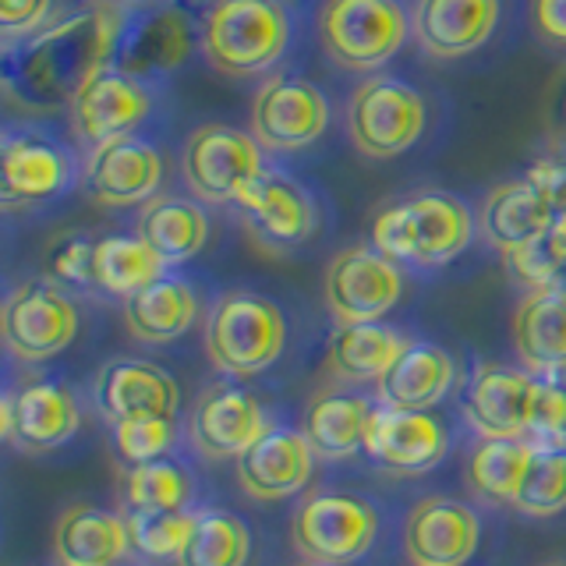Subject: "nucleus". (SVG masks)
<instances>
[{"mask_svg": "<svg viewBox=\"0 0 566 566\" xmlns=\"http://www.w3.org/2000/svg\"><path fill=\"white\" fill-rule=\"evenodd\" d=\"M120 8H88L43 25L22 43H4V88L29 111L71 106L82 82L114 61Z\"/></svg>", "mask_w": 566, "mask_h": 566, "instance_id": "nucleus-1", "label": "nucleus"}, {"mask_svg": "<svg viewBox=\"0 0 566 566\" xmlns=\"http://www.w3.org/2000/svg\"><path fill=\"white\" fill-rule=\"evenodd\" d=\"M478 234L474 209L453 191L424 188L400 195L386 202L371 217V244L382 255L418 265V270H439L460 259Z\"/></svg>", "mask_w": 566, "mask_h": 566, "instance_id": "nucleus-2", "label": "nucleus"}, {"mask_svg": "<svg viewBox=\"0 0 566 566\" xmlns=\"http://www.w3.org/2000/svg\"><path fill=\"white\" fill-rule=\"evenodd\" d=\"M291 46L280 0H217L202 18V57L230 78L265 75Z\"/></svg>", "mask_w": 566, "mask_h": 566, "instance_id": "nucleus-3", "label": "nucleus"}, {"mask_svg": "<svg viewBox=\"0 0 566 566\" xmlns=\"http://www.w3.org/2000/svg\"><path fill=\"white\" fill-rule=\"evenodd\" d=\"M206 354L223 376H259L287 347V318L276 301L255 291H227L206 315Z\"/></svg>", "mask_w": 566, "mask_h": 566, "instance_id": "nucleus-4", "label": "nucleus"}, {"mask_svg": "<svg viewBox=\"0 0 566 566\" xmlns=\"http://www.w3.org/2000/svg\"><path fill=\"white\" fill-rule=\"evenodd\" d=\"M411 40V11L400 0H323L318 43L344 71H379Z\"/></svg>", "mask_w": 566, "mask_h": 566, "instance_id": "nucleus-5", "label": "nucleus"}, {"mask_svg": "<svg viewBox=\"0 0 566 566\" xmlns=\"http://www.w3.org/2000/svg\"><path fill=\"white\" fill-rule=\"evenodd\" d=\"M566 212V164L542 159L517 181L495 185L482 202V238L503 255L535 244Z\"/></svg>", "mask_w": 566, "mask_h": 566, "instance_id": "nucleus-6", "label": "nucleus"}, {"mask_svg": "<svg viewBox=\"0 0 566 566\" xmlns=\"http://www.w3.org/2000/svg\"><path fill=\"white\" fill-rule=\"evenodd\" d=\"M195 50H202V22L185 4L164 0L156 8L124 11L111 64L149 85L181 71Z\"/></svg>", "mask_w": 566, "mask_h": 566, "instance_id": "nucleus-7", "label": "nucleus"}, {"mask_svg": "<svg viewBox=\"0 0 566 566\" xmlns=\"http://www.w3.org/2000/svg\"><path fill=\"white\" fill-rule=\"evenodd\" d=\"M429 114L421 93L403 78L371 75L347 99V135L368 159H394L415 149Z\"/></svg>", "mask_w": 566, "mask_h": 566, "instance_id": "nucleus-8", "label": "nucleus"}, {"mask_svg": "<svg viewBox=\"0 0 566 566\" xmlns=\"http://www.w3.org/2000/svg\"><path fill=\"white\" fill-rule=\"evenodd\" d=\"M262 170V142L234 124H199L181 146V177L191 199L206 206H234Z\"/></svg>", "mask_w": 566, "mask_h": 566, "instance_id": "nucleus-9", "label": "nucleus"}, {"mask_svg": "<svg viewBox=\"0 0 566 566\" xmlns=\"http://www.w3.org/2000/svg\"><path fill=\"white\" fill-rule=\"evenodd\" d=\"M323 294L336 326L382 323L403 297L400 262L382 255L376 244H350L326 265Z\"/></svg>", "mask_w": 566, "mask_h": 566, "instance_id": "nucleus-10", "label": "nucleus"}, {"mask_svg": "<svg viewBox=\"0 0 566 566\" xmlns=\"http://www.w3.org/2000/svg\"><path fill=\"white\" fill-rule=\"evenodd\" d=\"M294 545L315 566L361 559L379 535V513L344 492H315L294 513Z\"/></svg>", "mask_w": 566, "mask_h": 566, "instance_id": "nucleus-11", "label": "nucleus"}, {"mask_svg": "<svg viewBox=\"0 0 566 566\" xmlns=\"http://www.w3.org/2000/svg\"><path fill=\"white\" fill-rule=\"evenodd\" d=\"M78 164L64 142L40 128H8L0 142V199L8 209L46 206L78 181Z\"/></svg>", "mask_w": 566, "mask_h": 566, "instance_id": "nucleus-12", "label": "nucleus"}, {"mask_svg": "<svg viewBox=\"0 0 566 566\" xmlns=\"http://www.w3.org/2000/svg\"><path fill=\"white\" fill-rule=\"evenodd\" d=\"M333 106L315 82L301 75L265 78L252 96V135L270 153L312 149L326 135Z\"/></svg>", "mask_w": 566, "mask_h": 566, "instance_id": "nucleus-13", "label": "nucleus"}, {"mask_svg": "<svg viewBox=\"0 0 566 566\" xmlns=\"http://www.w3.org/2000/svg\"><path fill=\"white\" fill-rule=\"evenodd\" d=\"M0 333L14 358L50 361L78 336V308L57 283L29 280L14 287L0 312Z\"/></svg>", "mask_w": 566, "mask_h": 566, "instance_id": "nucleus-14", "label": "nucleus"}, {"mask_svg": "<svg viewBox=\"0 0 566 566\" xmlns=\"http://www.w3.org/2000/svg\"><path fill=\"white\" fill-rule=\"evenodd\" d=\"M167 164L153 142L142 135H117L88 149L82 167L85 195L106 209H128L153 202L164 188Z\"/></svg>", "mask_w": 566, "mask_h": 566, "instance_id": "nucleus-15", "label": "nucleus"}, {"mask_svg": "<svg viewBox=\"0 0 566 566\" xmlns=\"http://www.w3.org/2000/svg\"><path fill=\"white\" fill-rule=\"evenodd\" d=\"M149 114H153V88L132 75H124L114 64L96 67L67 106L71 132L88 149L106 138L135 135V128L146 124Z\"/></svg>", "mask_w": 566, "mask_h": 566, "instance_id": "nucleus-16", "label": "nucleus"}, {"mask_svg": "<svg viewBox=\"0 0 566 566\" xmlns=\"http://www.w3.org/2000/svg\"><path fill=\"white\" fill-rule=\"evenodd\" d=\"M234 209L262 244L280 248V252L305 244L318 230L315 195L301 181H294L291 174H280L270 167L238 195Z\"/></svg>", "mask_w": 566, "mask_h": 566, "instance_id": "nucleus-17", "label": "nucleus"}, {"mask_svg": "<svg viewBox=\"0 0 566 566\" xmlns=\"http://www.w3.org/2000/svg\"><path fill=\"white\" fill-rule=\"evenodd\" d=\"M82 424V407L67 386L35 379L25 382L18 394H8L0 403V432L18 450L29 453H46L57 450L78 432Z\"/></svg>", "mask_w": 566, "mask_h": 566, "instance_id": "nucleus-18", "label": "nucleus"}, {"mask_svg": "<svg viewBox=\"0 0 566 566\" xmlns=\"http://www.w3.org/2000/svg\"><path fill=\"white\" fill-rule=\"evenodd\" d=\"M500 14L503 0H415L411 35L432 61H460L492 40Z\"/></svg>", "mask_w": 566, "mask_h": 566, "instance_id": "nucleus-19", "label": "nucleus"}, {"mask_svg": "<svg viewBox=\"0 0 566 566\" xmlns=\"http://www.w3.org/2000/svg\"><path fill=\"white\" fill-rule=\"evenodd\" d=\"M535 371L500 361L474 365L464 386V418L482 439H524Z\"/></svg>", "mask_w": 566, "mask_h": 566, "instance_id": "nucleus-20", "label": "nucleus"}, {"mask_svg": "<svg viewBox=\"0 0 566 566\" xmlns=\"http://www.w3.org/2000/svg\"><path fill=\"white\" fill-rule=\"evenodd\" d=\"M450 450V436L429 411H403V407L379 403L371 411L365 432V453L379 468L397 474L432 471Z\"/></svg>", "mask_w": 566, "mask_h": 566, "instance_id": "nucleus-21", "label": "nucleus"}, {"mask_svg": "<svg viewBox=\"0 0 566 566\" xmlns=\"http://www.w3.org/2000/svg\"><path fill=\"white\" fill-rule=\"evenodd\" d=\"M99 415L117 424L132 418H174L181 407V386L167 368L142 358H117L99 368L93 382Z\"/></svg>", "mask_w": 566, "mask_h": 566, "instance_id": "nucleus-22", "label": "nucleus"}, {"mask_svg": "<svg viewBox=\"0 0 566 566\" xmlns=\"http://www.w3.org/2000/svg\"><path fill=\"white\" fill-rule=\"evenodd\" d=\"M478 513L447 495L418 503L403 524V548L415 566H464L478 553Z\"/></svg>", "mask_w": 566, "mask_h": 566, "instance_id": "nucleus-23", "label": "nucleus"}, {"mask_svg": "<svg viewBox=\"0 0 566 566\" xmlns=\"http://www.w3.org/2000/svg\"><path fill=\"white\" fill-rule=\"evenodd\" d=\"M312 442L297 429H265L238 457V478L248 495L262 503H280L305 492L312 482Z\"/></svg>", "mask_w": 566, "mask_h": 566, "instance_id": "nucleus-24", "label": "nucleus"}, {"mask_svg": "<svg viewBox=\"0 0 566 566\" xmlns=\"http://www.w3.org/2000/svg\"><path fill=\"white\" fill-rule=\"evenodd\" d=\"M265 411L262 403L238 386H212L195 403L191 415V439L206 457H241L259 436H265Z\"/></svg>", "mask_w": 566, "mask_h": 566, "instance_id": "nucleus-25", "label": "nucleus"}, {"mask_svg": "<svg viewBox=\"0 0 566 566\" xmlns=\"http://www.w3.org/2000/svg\"><path fill=\"white\" fill-rule=\"evenodd\" d=\"M453 358L447 347L432 340H407L397 354V361L386 368V376L376 382L379 400L403 411H429L453 386Z\"/></svg>", "mask_w": 566, "mask_h": 566, "instance_id": "nucleus-26", "label": "nucleus"}, {"mask_svg": "<svg viewBox=\"0 0 566 566\" xmlns=\"http://www.w3.org/2000/svg\"><path fill=\"white\" fill-rule=\"evenodd\" d=\"M513 350L535 376L566 371V294L531 291L513 312Z\"/></svg>", "mask_w": 566, "mask_h": 566, "instance_id": "nucleus-27", "label": "nucleus"}, {"mask_svg": "<svg viewBox=\"0 0 566 566\" xmlns=\"http://www.w3.org/2000/svg\"><path fill=\"white\" fill-rule=\"evenodd\" d=\"M53 553L61 566H117L132 553L128 521L99 506H71L53 527Z\"/></svg>", "mask_w": 566, "mask_h": 566, "instance_id": "nucleus-28", "label": "nucleus"}, {"mask_svg": "<svg viewBox=\"0 0 566 566\" xmlns=\"http://www.w3.org/2000/svg\"><path fill=\"white\" fill-rule=\"evenodd\" d=\"M199 318V294L185 280L164 273L124 301V326L142 344H170L185 336Z\"/></svg>", "mask_w": 566, "mask_h": 566, "instance_id": "nucleus-29", "label": "nucleus"}, {"mask_svg": "<svg viewBox=\"0 0 566 566\" xmlns=\"http://www.w3.org/2000/svg\"><path fill=\"white\" fill-rule=\"evenodd\" d=\"M135 234L146 241L167 265H181L195 259L209 241V217L199 199L181 195H156L142 206Z\"/></svg>", "mask_w": 566, "mask_h": 566, "instance_id": "nucleus-30", "label": "nucleus"}, {"mask_svg": "<svg viewBox=\"0 0 566 566\" xmlns=\"http://www.w3.org/2000/svg\"><path fill=\"white\" fill-rule=\"evenodd\" d=\"M371 407L361 394H344V389H329V394L315 397L305 411V439L312 442L315 457L344 460L350 453L365 450V432L371 421Z\"/></svg>", "mask_w": 566, "mask_h": 566, "instance_id": "nucleus-31", "label": "nucleus"}, {"mask_svg": "<svg viewBox=\"0 0 566 566\" xmlns=\"http://www.w3.org/2000/svg\"><path fill=\"white\" fill-rule=\"evenodd\" d=\"M407 347V336L386 323L336 326L329 336V368L344 382H379Z\"/></svg>", "mask_w": 566, "mask_h": 566, "instance_id": "nucleus-32", "label": "nucleus"}, {"mask_svg": "<svg viewBox=\"0 0 566 566\" xmlns=\"http://www.w3.org/2000/svg\"><path fill=\"white\" fill-rule=\"evenodd\" d=\"M167 270L170 265L138 234H106L96 241V291L111 297L128 301Z\"/></svg>", "mask_w": 566, "mask_h": 566, "instance_id": "nucleus-33", "label": "nucleus"}, {"mask_svg": "<svg viewBox=\"0 0 566 566\" xmlns=\"http://www.w3.org/2000/svg\"><path fill=\"white\" fill-rule=\"evenodd\" d=\"M531 457H535V447L527 439H482L468 460L471 492L485 503L513 506Z\"/></svg>", "mask_w": 566, "mask_h": 566, "instance_id": "nucleus-34", "label": "nucleus"}, {"mask_svg": "<svg viewBox=\"0 0 566 566\" xmlns=\"http://www.w3.org/2000/svg\"><path fill=\"white\" fill-rule=\"evenodd\" d=\"M252 553V535L238 513L206 510L195 513V527L181 548L177 566H244Z\"/></svg>", "mask_w": 566, "mask_h": 566, "instance_id": "nucleus-35", "label": "nucleus"}, {"mask_svg": "<svg viewBox=\"0 0 566 566\" xmlns=\"http://www.w3.org/2000/svg\"><path fill=\"white\" fill-rule=\"evenodd\" d=\"M120 492L128 510H185L191 500V478L170 457H159L124 471Z\"/></svg>", "mask_w": 566, "mask_h": 566, "instance_id": "nucleus-36", "label": "nucleus"}, {"mask_svg": "<svg viewBox=\"0 0 566 566\" xmlns=\"http://www.w3.org/2000/svg\"><path fill=\"white\" fill-rule=\"evenodd\" d=\"M513 510L527 513V517H556L566 510V447L535 450L521 489L513 495Z\"/></svg>", "mask_w": 566, "mask_h": 566, "instance_id": "nucleus-37", "label": "nucleus"}, {"mask_svg": "<svg viewBox=\"0 0 566 566\" xmlns=\"http://www.w3.org/2000/svg\"><path fill=\"white\" fill-rule=\"evenodd\" d=\"M132 548L149 559H177L195 527V513L188 510H132L128 517Z\"/></svg>", "mask_w": 566, "mask_h": 566, "instance_id": "nucleus-38", "label": "nucleus"}, {"mask_svg": "<svg viewBox=\"0 0 566 566\" xmlns=\"http://www.w3.org/2000/svg\"><path fill=\"white\" fill-rule=\"evenodd\" d=\"M506 262L531 291H559L566 283V212L535 244L506 255Z\"/></svg>", "mask_w": 566, "mask_h": 566, "instance_id": "nucleus-39", "label": "nucleus"}, {"mask_svg": "<svg viewBox=\"0 0 566 566\" xmlns=\"http://www.w3.org/2000/svg\"><path fill=\"white\" fill-rule=\"evenodd\" d=\"M524 439L535 450L566 447V382H559L556 376H535Z\"/></svg>", "mask_w": 566, "mask_h": 566, "instance_id": "nucleus-40", "label": "nucleus"}, {"mask_svg": "<svg viewBox=\"0 0 566 566\" xmlns=\"http://www.w3.org/2000/svg\"><path fill=\"white\" fill-rule=\"evenodd\" d=\"M114 432V447L120 460L132 464H146V460L167 457V450L177 439V424L174 418H132V421H117L111 424Z\"/></svg>", "mask_w": 566, "mask_h": 566, "instance_id": "nucleus-41", "label": "nucleus"}, {"mask_svg": "<svg viewBox=\"0 0 566 566\" xmlns=\"http://www.w3.org/2000/svg\"><path fill=\"white\" fill-rule=\"evenodd\" d=\"M50 276L64 287L96 291V241L71 234L50 252Z\"/></svg>", "mask_w": 566, "mask_h": 566, "instance_id": "nucleus-42", "label": "nucleus"}, {"mask_svg": "<svg viewBox=\"0 0 566 566\" xmlns=\"http://www.w3.org/2000/svg\"><path fill=\"white\" fill-rule=\"evenodd\" d=\"M53 0H0V32L4 43H22L32 32L50 25Z\"/></svg>", "mask_w": 566, "mask_h": 566, "instance_id": "nucleus-43", "label": "nucleus"}, {"mask_svg": "<svg viewBox=\"0 0 566 566\" xmlns=\"http://www.w3.org/2000/svg\"><path fill=\"white\" fill-rule=\"evenodd\" d=\"M531 18L548 43L566 46V0H531Z\"/></svg>", "mask_w": 566, "mask_h": 566, "instance_id": "nucleus-44", "label": "nucleus"}, {"mask_svg": "<svg viewBox=\"0 0 566 566\" xmlns=\"http://www.w3.org/2000/svg\"><path fill=\"white\" fill-rule=\"evenodd\" d=\"M99 4L106 8H120V11H132V8H142L146 0H99Z\"/></svg>", "mask_w": 566, "mask_h": 566, "instance_id": "nucleus-45", "label": "nucleus"}, {"mask_svg": "<svg viewBox=\"0 0 566 566\" xmlns=\"http://www.w3.org/2000/svg\"><path fill=\"white\" fill-rule=\"evenodd\" d=\"M563 111H566V103H563Z\"/></svg>", "mask_w": 566, "mask_h": 566, "instance_id": "nucleus-46", "label": "nucleus"}, {"mask_svg": "<svg viewBox=\"0 0 566 566\" xmlns=\"http://www.w3.org/2000/svg\"><path fill=\"white\" fill-rule=\"evenodd\" d=\"M312 566H315V563H312Z\"/></svg>", "mask_w": 566, "mask_h": 566, "instance_id": "nucleus-47", "label": "nucleus"}]
</instances>
